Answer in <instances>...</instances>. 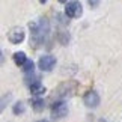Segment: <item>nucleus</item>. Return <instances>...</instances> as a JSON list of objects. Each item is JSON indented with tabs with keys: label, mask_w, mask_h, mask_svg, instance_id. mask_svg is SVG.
<instances>
[{
	"label": "nucleus",
	"mask_w": 122,
	"mask_h": 122,
	"mask_svg": "<svg viewBox=\"0 0 122 122\" xmlns=\"http://www.w3.org/2000/svg\"><path fill=\"white\" fill-rule=\"evenodd\" d=\"M38 122H48V121H45V119H41V121H38Z\"/></svg>",
	"instance_id": "nucleus-17"
},
{
	"label": "nucleus",
	"mask_w": 122,
	"mask_h": 122,
	"mask_svg": "<svg viewBox=\"0 0 122 122\" xmlns=\"http://www.w3.org/2000/svg\"><path fill=\"white\" fill-rule=\"evenodd\" d=\"M66 113H68V106L63 101H57L51 106V116H53V119H62L66 116Z\"/></svg>",
	"instance_id": "nucleus-3"
},
{
	"label": "nucleus",
	"mask_w": 122,
	"mask_h": 122,
	"mask_svg": "<svg viewBox=\"0 0 122 122\" xmlns=\"http://www.w3.org/2000/svg\"><path fill=\"white\" fill-rule=\"evenodd\" d=\"M12 110H14V113H15V115H21V113H24L26 107H24V104H23V102H15Z\"/></svg>",
	"instance_id": "nucleus-12"
},
{
	"label": "nucleus",
	"mask_w": 122,
	"mask_h": 122,
	"mask_svg": "<svg viewBox=\"0 0 122 122\" xmlns=\"http://www.w3.org/2000/svg\"><path fill=\"white\" fill-rule=\"evenodd\" d=\"M65 14L66 17L69 18H78L83 14V8H81V3L74 0V2H68L66 8H65Z\"/></svg>",
	"instance_id": "nucleus-2"
},
{
	"label": "nucleus",
	"mask_w": 122,
	"mask_h": 122,
	"mask_svg": "<svg viewBox=\"0 0 122 122\" xmlns=\"http://www.w3.org/2000/svg\"><path fill=\"white\" fill-rule=\"evenodd\" d=\"M39 2H41L42 5H44V3H47V0H39Z\"/></svg>",
	"instance_id": "nucleus-16"
},
{
	"label": "nucleus",
	"mask_w": 122,
	"mask_h": 122,
	"mask_svg": "<svg viewBox=\"0 0 122 122\" xmlns=\"http://www.w3.org/2000/svg\"><path fill=\"white\" fill-rule=\"evenodd\" d=\"M26 59H27V57H26V54L23 53V51H18V53L14 54V62H15L18 66H21V65L26 62Z\"/></svg>",
	"instance_id": "nucleus-9"
},
{
	"label": "nucleus",
	"mask_w": 122,
	"mask_h": 122,
	"mask_svg": "<svg viewBox=\"0 0 122 122\" xmlns=\"http://www.w3.org/2000/svg\"><path fill=\"white\" fill-rule=\"evenodd\" d=\"M30 92L33 95H42L45 92V87L44 84H41L39 81H35V83H30Z\"/></svg>",
	"instance_id": "nucleus-7"
},
{
	"label": "nucleus",
	"mask_w": 122,
	"mask_h": 122,
	"mask_svg": "<svg viewBox=\"0 0 122 122\" xmlns=\"http://www.w3.org/2000/svg\"><path fill=\"white\" fill-rule=\"evenodd\" d=\"M89 5H91V8H97L98 5H100V0H87Z\"/></svg>",
	"instance_id": "nucleus-13"
},
{
	"label": "nucleus",
	"mask_w": 122,
	"mask_h": 122,
	"mask_svg": "<svg viewBox=\"0 0 122 122\" xmlns=\"http://www.w3.org/2000/svg\"><path fill=\"white\" fill-rule=\"evenodd\" d=\"M84 104H86L87 107H91V109L98 107V104H100V95H98L95 91L87 92L86 95H84Z\"/></svg>",
	"instance_id": "nucleus-6"
},
{
	"label": "nucleus",
	"mask_w": 122,
	"mask_h": 122,
	"mask_svg": "<svg viewBox=\"0 0 122 122\" xmlns=\"http://www.w3.org/2000/svg\"><path fill=\"white\" fill-rule=\"evenodd\" d=\"M21 68H23V71H24L26 74H29V72H33V69H35V63L32 62V60L26 59V62L21 65Z\"/></svg>",
	"instance_id": "nucleus-10"
},
{
	"label": "nucleus",
	"mask_w": 122,
	"mask_h": 122,
	"mask_svg": "<svg viewBox=\"0 0 122 122\" xmlns=\"http://www.w3.org/2000/svg\"><path fill=\"white\" fill-rule=\"evenodd\" d=\"M59 2H60V3H66L68 0H59Z\"/></svg>",
	"instance_id": "nucleus-15"
},
{
	"label": "nucleus",
	"mask_w": 122,
	"mask_h": 122,
	"mask_svg": "<svg viewBox=\"0 0 122 122\" xmlns=\"http://www.w3.org/2000/svg\"><path fill=\"white\" fill-rule=\"evenodd\" d=\"M3 62V53H2V50H0V63Z\"/></svg>",
	"instance_id": "nucleus-14"
},
{
	"label": "nucleus",
	"mask_w": 122,
	"mask_h": 122,
	"mask_svg": "<svg viewBox=\"0 0 122 122\" xmlns=\"http://www.w3.org/2000/svg\"><path fill=\"white\" fill-rule=\"evenodd\" d=\"M11 100H12V93H5V95L0 98V113L6 109V106L11 102Z\"/></svg>",
	"instance_id": "nucleus-8"
},
{
	"label": "nucleus",
	"mask_w": 122,
	"mask_h": 122,
	"mask_svg": "<svg viewBox=\"0 0 122 122\" xmlns=\"http://www.w3.org/2000/svg\"><path fill=\"white\" fill-rule=\"evenodd\" d=\"M54 65H56V59L53 56H42L39 59V62H38V66L42 71H51Z\"/></svg>",
	"instance_id": "nucleus-5"
},
{
	"label": "nucleus",
	"mask_w": 122,
	"mask_h": 122,
	"mask_svg": "<svg viewBox=\"0 0 122 122\" xmlns=\"http://www.w3.org/2000/svg\"><path fill=\"white\" fill-rule=\"evenodd\" d=\"M24 30L21 29V27H14V29L9 32V35H8V38L9 41L12 42V44H20V42L24 41Z\"/></svg>",
	"instance_id": "nucleus-4"
},
{
	"label": "nucleus",
	"mask_w": 122,
	"mask_h": 122,
	"mask_svg": "<svg viewBox=\"0 0 122 122\" xmlns=\"http://www.w3.org/2000/svg\"><path fill=\"white\" fill-rule=\"evenodd\" d=\"M30 30H32V41L35 44H42L50 32L48 21L45 18H41L38 23H30Z\"/></svg>",
	"instance_id": "nucleus-1"
},
{
	"label": "nucleus",
	"mask_w": 122,
	"mask_h": 122,
	"mask_svg": "<svg viewBox=\"0 0 122 122\" xmlns=\"http://www.w3.org/2000/svg\"><path fill=\"white\" fill-rule=\"evenodd\" d=\"M32 107H33L36 112H41V110H44L45 102H44V100H41V98H36V100L32 101Z\"/></svg>",
	"instance_id": "nucleus-11"
}]
</instances>
